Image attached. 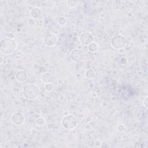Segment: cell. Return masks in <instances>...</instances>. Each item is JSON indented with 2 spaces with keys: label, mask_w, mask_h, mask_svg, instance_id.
<instances>
[{
  "label": "cell",
  "mask_w": 148,
  "mask_h": 148,
  "mask_svg": "<svg viewBox=\"0 0 148 148\" xmlns=\"http://www.w3.org/2000/svg\"><path fill=\"white\" fill-rule=\"evenodd\" d=\"M17 48V43L15 40L10 38H5L1 40L0 51L5 55L13 54Z\"/></svg>",
  "instance_id": "1"
},
{
  "label": "cell",
  "mask_w": 148,
  "mask_h": 148,
  "mask_svg": "<svg viewBox=\"0 0 148 148\" xmlns=\"http://www.w3.org/2000/svg\"><path fill=\"white\" fill-rule=\"evenodd\" d=\"M23 95L28 100H33L36 99L39 95L40 89L39 87L35 84H28L23 87Z\"/></svg>",
  "instance_id": "2"
},
{
  "label": "cell",
  "mask_w": 148,
  "mask_h": 148,
  "mask_svg": "<svg viewBox=\"0 0 148 148\" xmlns=\"http://www.w3.org/2000/svg\"><path fill=\"white\" fill-rule=\"evenodd\" d=\"M62 125L66 130H73L77 124V120L76 117L72 114L65 116L61 121Z\"/></svg>",
  "instance_id": "3"
},
{
  "label": "cell",
  "mask_w": 148,
  "mask_h": 148,
  "mask_svg": "<svg viewBox=\"0 0 148 148\" xmlns=\"http://www.w3.org/2000/svg\"><path fill=\"white\" fill-rule=\"evenodd\" d=\"M110 44L114 49L120 50L123 49L125 46L126 39L121 35H116L111 39Z\"/></svg>",
  "instance_id": "4"
},
{
  "label": "cell",
  "mask_w": 148,
  "mask_h": 148,
  "mask_svg": "<svg viewBox=\"0 0 148 148\" xmlns=\"http://www.w3.org/2000/svg\"><path fill=\"white\" fill-rule=\"evenodd\" d=\"M94 40V36L92 34L89 32H84L80 34L79 36V42L84 46H88Z\"/></svg>",
  "instance_id": "5"
},
{
  "label": "cell",
  "mask_w": 148,
  "mask_h": 148,
  "mask_svg": "<svg viewBox=\"0 0 148 148\" xmlns=\"http://www.w3.org/2000/svg\"><path fill=\"white\" fill-rule=\"evenodd\" d=\"M57 42V38L53 34H47L43 38V42L45 45L49 47L54 46Z\"/></svg>",
  "instance_id": "6"
},
{
  "label": "cell",
  "mask_w": 148,
  "mask_h": 148,
  "mask_svg": "<svg viewBox=\"0 0 148 148\" xmlns=\"http://www.w3.org/2000/svg\"><path fill=\"white\" fill-rule=\"evenodd\" d=\"M25 120L24 114L21 112H15L14 113L11 117V120L13 124L16 125H20L22 124Z\"/></svg>",
  "instance_id": "7"
},
{
  "label": "cell",
  "mask_w": 148,
  "mask_h": 148,
  "mask_svg": "<svg viewBox=\"0 0 148 148\" xmlns=\"http://www.w3.org/2000/svg\"><path fill=\"white\" fill-rule=\"evenodd\" d=\"M83 51L79 49H75L73 50L70 54V57L71 60L75 62L82 61L83 58Z\"/></svg>",
  "instance_id": "8"
},
{
  "label": "cell",
  "mask_w": 148,
  "mask_h": 148,
  "mask_svg": "<svg viewBox=\"0 0 148 148\" xmlns=\"http://www.w3.org/2000/svg\"><path fill=\"white\" fill-rule=\"evenodd\" d=\"M16 78L20 82H24L27 80L28 75L25 71L23 70H19L16 74Z\"/></svg>",
  "instance_id": "9"
},
{
  "label": "cell",
  "mask_w": 148,
  "mask_h": 148,
  "mask_svg": "<svg viewBox=\"0 0 148 148\" xmlns=\"http://www.w3.org/2000/svg\"><path fill=\"white\" fill-rule=\"evenodd\" d=\"M42 14V11L39 8H34L30 11V16L32 18H38Z\"/></svg>",
  "instance_id": "10"
},
{
  "label": "cell",
  "mask_w": 148,
  "mask_h": 148,
  "mask_svg": "<svg viewBox=\"0 0 148 148\" xmlns=\"http://www.w3.org/2000/svg\"><path fill=\"white\" fill-rule=\"evenodd\" d=\"M41 80L45 84L51 83L53 80V76L50 72H45L42 75Z\"/></svg>",
  "instance_id": "11"
},
{
  "label": "cell",
  "mask_w": 148,
  "mask_h": 148,
  "mask_svg": "<svg viewBox=\"0 0 148 148\" xmlns=\"http://www.w3.org/2000/svg\"><path fill=\"white\" fill-rule=\"evenodd\" d=\"M88 50L91 53H95L98 50V45L95 42H92L88 45Z\"/></svg>",
  "instance_id": "12"
},
{
  "label": "cell",
  "mask_w": 148,
  "mask_h": 148,
  "mask_svg": "<svg viewBox=\"0 0 148 148\" xmlns=\"http://www.w3.org/2000/svg\"><path fill=\"white\" fill-rule=\"evenodd\" d=\"M95 76V72L91 69H89L87 70L86 73H85L86 77L88 79H94Z\"/></svg>",
  "instance_id": "13"
},
{
  "label": "cell",
  "mask_w": 148,
  "mask_h": 148,
  "mask_svg": "<svg viewBox=\"0 0 148 148\" xmlns=\"http://www.w3.org/2000/svg\"><path fill=\"white\" fill-rule=\"evenodd\" d=\"M46 123V121H45V119L43 118V117H38L36 120H35V123L36 124L39 126V127H42Z\"/></svg>",
  "instance_id": "14"
},
{
  "label": "cell",
  "mask_w": 148,
  "mask_h": 148,
  "mask_svg": "<svg viewBox=\"0 0 148 148\" xmlns=\"http://www.w3.org/2000/svg\"><path fill=\"white\" fill-rule=\"evenodd\" d=\"M44 88H45V90L46 92H51V91H53V84L51 83H46V84H45Z\"/></svg>",
  "instance_id": "15"
},
{
  "label": "cell",
  "mask_w": 148,
  "mask_h": 148,
  "mask_svg": "<svg viewBox=\"0 0 148 148\" xmlns=\"http://www.w3.org/2000/svg\"><path fill=\"white\" fill-rule=\"evenodd\" d=\"M77 1L75 0H68L66 1L67 5L71 8L75 7L77 5Z\"/></svg>",
  "instance_id": "16"
},
{
  "label": "cell",
  "mask_w": 148,
  "mask_h": 148,
  "mask_svg": "<svg viewBox=\"0 0 148 148\" xmlns=\"http://www.w3.org/2000/svg\"><path fill=\"white\" fill-rule=\"evenodd\" d=\"M57 21H58V23L60 25H64L65 24V23L66 22V20L65 17H60L58 18Z\"/></svg>",
  "instance_id": "17"
},
{
  "label": "cell",
  "mask_w": 148,
  "mask_h": 148,
  "mask_svg": "<svg viewBox=\"0 0 148 148\" xmlns=\"http://www.w3.org/2000/svg\"><path fill=\"white\" fill-rule=\"evenodd\" d=\"M116 128H117V131H118V132H123V131H124L125 130V127H124V125H123V124H120V125H117V127Z\"/></svg>",
  "instance_id": "18"
},
{
  "label": "cell",
  "mask_w": 148,
  "mask_h": 148,
  "mask_svg": "<svg viewBox=\"0 0 148 148\" xmlns=\"http://www.w3.org/2000/svg\"><path fill=\"white\" fill-rule=\"evenodd\" d=\"M143 105L146 108H147V97H146L143 99Z\"/></svg>",
  "instance_id": "19"
},
{
  "label": "cell",
  "mask_w": 148,
  "mask_h": 148,
  "mask_svg": "<svg viewBox=\"0 0 148 148\" xmlns=\"http://www.w3.org/2000/svg\"><path fill=\"white\" fill-rule=\"evenodd\" d=\"M29 23L31 25H34L35 24V20L34 18H31L29 20Z\"/></svg>",
  "instance_id": "20"
}]
</instances>
